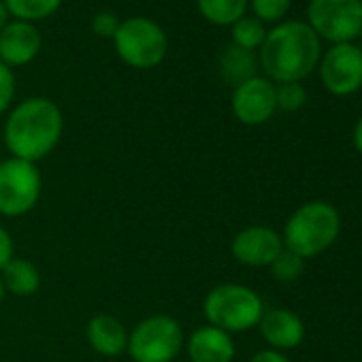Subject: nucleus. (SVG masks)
<instances>
[{
  "label": "nucleus",
  "instance_id": "nucleus-1",
  "mask_svg": "<svg viewBox=\"0 0 362 362\" xmlns=\"http://www.w3.org/2000/svg\"><path fill=\"white\" fill-rule=\"evenodd\" d=\"M62 132L60 107L45 96H30L11 109L5 122V145L11 158L37 164L58 147Z\"/></svg>",
  "mask_w": 362,
  "mask_h": 362
},
{
  "label": "nucleus",
  "instance_id": "nucleus-2",
  "mask_svg": "<svg viewBox=\"0 0 362 362\" xmlns=\"http://www.w3.org/2000/svg\"><path fill=\"white\" fill-rule=\"evenodd\" d=\"M322 58V41L305 22H281L267 33L258 64L273 83L303 81Z\"/></svg>",
  "mask_w": 362,
  "mask_h": 362
},
{
  "label": "nucleus",
  "instance_id": "nucleus-3",
  "mask_svg": "<svg viewBox=\"0 0 362 362\" xmlns=\"http://www.w3.org/2000/svg\"><path fill=\"white\" fill-rule=\"evenodd\" d=\"M341 233V216L326 201L303 203L284 226V247L303 260L326 252Z\"/></svg>",
  "mask_w": 362,
  "mask_h": 362
},
{
  "label": "nucleus",
  "instance_id": "nucleus-4",
  "mask_svg": "<svg viewBox=\"0 0 362 362\" xmlns=\"http://www.w3.org/2000/svg\"><path fill=\"white\" fill-rule=\"evenodd\" d=\"M203 313L209 326L226 330L228 334L247 332L260 324L264 303L258 292L247 286L220 284L207 292L203 300Z\"/></svg>",
  "mask_w": 362,
  "mask_h": 362
},
{
  "label": "nucleus",
  "instance_id": "nucleus-5",
  "mask_svg": "<svg viewBox=\"0 0 362 362\" xmlns=\"http://www.w3.org/2000/svg\"><path fill=\"white\" fill-rule=\"evenodd\" d=\"M111 41L119 60L139 71L156 69L168 54L166 33L149 18H128L119 22V28Z\"/></svg>",
  "mask_w": 362,
  "mask_h": 362
},
{
  "label": "nucleus",
  "instance_id": "nucleus-6",
  "mask_svg": "<svg viewBox=\"0 0 362 362\" xmlns=\"http://www.w3.org/2000/svg\"><path fill=\"white\" fill-rule=\"evenodd\" d=\"M186 343L181 324L164 313L141 320L128 332V356L134 362H173Z\"/></svg>",
  "mask_w": 362,
  "mask_h": 362
},
{
  "label": "nucleus",
  "instance_id": "nucleus-7",
  "mask_svg": "<svg viewBox=\"0 0 362 362\" xmlns=\"http://www.w3.org/2000/svg\"><path fill=\"white\" fill-rule=\"evenodd\" d=\"M43 179L35 162L20 158L0 160V216L22 218L30 214L41 199Z\"/></svg>",
  "mask_w": 362,
  "mask_h": 362
},
{
  "label": "nucleus",
  "instance_id": "nucleus-8",
  "mask_svg": "<svg viewBox=\"0 0 362 362\" xmlns=\"http://www.w3.org/2000/svg\"><path fill=\"white\" fill-rule=\"evenodd\" d=\"M307 18L320 41L351 43L362 35V0H311Z\"/></svg>",
  "mask_w": 362,
  "mask_h": 362
},
{
  "label": "nucleus",
  "instance_id": "nucleus-9",
  "mask_svg": "<svg viewBox=\"0 0 362 362\" xmlns=\"http://www.w3.org/2000/svg\"><path fill=\"white\" fill-rule=\"evenodd\" d=\"M320 79L334 96H349L362 88V52L354 43L332 45L320 58Z\"/></svg>",
  "mask_w": 362,
  "mask_h": 362
},
{
  "label": "nucleus",
  "instance_id": "nucleus-10",
  "mask_svg": "<svg viewBox=\"0 0 362 362\" xmlns=\"http://www.w3.org/2000/svg\"><path fill=\"white\" fill-rule=\"evenodd\" d=\"M233 115L245 126H262L277 111L275 83L267 77H252L233 90Z\"/></svg>",
  "mask_w": 362,
  "mask_h": 362
},
{
  "label": "nucleus",
  "instance_id": "nucleus-11",
  "mask_svg": "<svg viewBox=\"0 0 362 362\" xmlns=\"http://www.w3.org/2000/svg\"><path fill=\"white\" fill-rule=\"evenodd\" d=\"M233 258L245 267H271L284 252V239L269 226H247L239 230L230 243Z\"/></svg>",
  "mask_w": 362,
  "mask_h": 362
},
{
  "label": "nucleus",
  "instance_id": "nucleus-12",
  "mask_svg": "<svg viewBox=\"0 0 362 362\" xmlns=\"http://www.w3.org/2000/svg\"><path fill=\"white\" fill-rule=\"evenodd\" d=\"M43 45V37L39 28L30 22L11 20L0 30V62L9 69L30 64Z\"/></svg>",
  "mask_w": 362,
  "mask_h": 362
},
{
  "label": "nucleus",
  "instance_id": "nucleus-13",
  "mask_svg": "<svg viewBox=\"0 0 362 362\" xmlns=\"http://www.w3.org/2000/svg\"><path fill=\"white\" fill-rule=\"evenodd\" d=\"M258 328H260L262 339L271 345V349H277V351L294 349L305 339V324L300 315L284 307L264 309Z\"/></svg>",
  "mask_w": 362,
  "mask_h": 362
},
{
  "label": "nucleus",
  "instance_id": "nucleus-14",
  "mask_svg": "<svg viewBox=\"0 0 362 362\" xmlns=\"http://www.w3.org/2000/svg\"><path fill=\"white\" fill-rule=\"evenodd\" d=\"M186 347L190 362H233L237 354L233 334L216 326L197 328L190 334Z\"/></svg>",
  "mask_w": 362,
  "mask_h": 362
},
{
  "label": "nucleus",
  "instance_id": "nucleus-15",
  "mask_svg": "<svg viewBox=\"0 0 362 362\" xmlns=\"http://www.w3.org/2000/svg\"><path fill=\"white\" fill-rule=\"evenodd\" d=\"M86 337L90 347L105 358L122 356L128 347V330L115 315L109 313L94 315L86 326Z\"/></svg>",
  "mask_w": 362,
  "mask_h": 362
},
{
  "label": "nucleus",
  "instance_id": "nucleus-16",
  "mask_svg": "<svg viewBox=\"0 0 362 362\" xmlns=\"http://www.w3.org/2000/svg\"><path fill=\"white\" fill-rule=\"evenodd\" d=\"M0 279L9 294L13 296H33L41 288V273L35 262L26 258H13L3 271H0Z\"/></svg>",
  "mask_w": 362,
  "mask_h": 362
},
{
  "label": "nucleus",
  "instance_id": "nucleus-17",
  "mask_svg": "<svg viewBox=\"0 0 362 362\" xmlns=\"http://www.w3.org/2000/svg\"><path fill=\"white\" fill-rule=\"evenodd\" d=\"M258 58L254 52L241 49L237 45H228L222 56H220V75L226 83H230L233 88L245 83L247 79L258 75Z\"/></svg>",
  "mask_w": 362,
  "mask_h": 362
},
{
  "label": "nucleus",
  "instance_id": "nucleus-18",
  "mask_svg": "<svg viewBox=\"0 0 362 362\" xmlns=\"http://www.w3.org/2000/svg\"><path fill=\"white\" fill-rule=\"evenodd\" d=\"M250 0H197L199 13L214 26H233L245 16Z\"/></svg>",
  "mask_w": 362,
  "mask_h": 362
},
{
  "label": "nucleus",
  "instance_id": "nucleus-19",
  "mask_svg": "<svg viewBox=\"0 0 362 362\" xmlns=\"http://www.w3.org/2000/svg\"><path fill=\"white\" fill-rule=\"evenodd\" d=\"M3 3L13 20L35 24L52 18L60 9L62 0H3Z\"/></svg>",
  "mask_w": 362,
  "mask_h": 362
},
{
  "label": "nucleus",
  "instance_id": "nucleus-20",
  "mask_svg": "<svg viewBox=\"0 0 362 362\" xmlns=\"http://www.w3.org/2000/svg\"><path fill=\"white\" fill-rule=\"evenodd\" d=\"M230 37H233V45L247 49V52H256L262 47V43L267 39V28L258 18L243 16L241 20H237L230 26Z\"/></svg>",
  "mask_w": 362,
  "mask_h": 362
},
{
  "label": "nucleus",
  "instance_id": "nucleus-21",
  "mask_svg": "<svg viewBox=\"0 0 362 362\" xmlns=\"http://www.w3.org/2000/svg\"><path fill=\"white\" fill-rule=\"evenodd\" d=\"M269 269H271V273H273V277H275L277 281L290 284V281H296V279L303 275V271H305V260H303L300 256H296V254H292V252H288V250L284 247V252L275 258V262H273Z\"/></svg>",
  "mask_w": 362,
  "mask_h": 362
},
{
  "label": "nucleus",
  "instance_id": "nucleus-22",
  "mask_svg": "<svg viewBox=\"0 0 362 362\" xmlns=\"http://www.w3.org/2000/svg\"><path fill=\"white\" fill-rule=\"evenodd\" d=\"M275 98H277V109L286 113H294L305 107L307 103V90L303 88L300 81H290V83H277L275 86Z\"/></svg>",
  "mask_w": 362,
  "mask_h": 362
},
{
  "label": "nucleus",
  "instance_id": "nucleus-23",
  "mask_svg": "<svg viewBox=\"0 0 362 362\" xmlns=\"http://www.w3.org/2000/svg\"><path fill=\"white\" fill-rule=\"evenodd\" d=\"M250 7L254 11V18L267 24L284 20V16L292 7V0H250Z\"/></svg>",
  "mask_w": 362,
  "mask_h": 362
},
{
  "label": "nucleus",
  "instance_id": "nucleus-24",
  "mask_svg": "<svg viewBox=\"0 0 362 362\" xmlns=\"http://www.w3.org/2000/svg\"><path fill=\"white\" fill-rule=\"evenodd\" d=\"M16 98V75L13 69L0 62V115L7 113Z\"/></svg>",
  "mask_w": 362,
  "mask_h": 362
},
{
  "label": "nucleus",
  "instance_id": "nucleus-25",
  "mask_svg": "<svg viewBox=\"0 0 362 362\" xmlns=\"http://www.w3.org/2000/svg\"><path fill=\"white\" fill-rule=\"evenodd\" d=\"M119 18L113 13V11H98L94 18H92V30L96 37H103V39H113L117 28H119Z\"/></svg>",
  "mask_w": 362,
  "mask_h": 362
},
{
  "label": "nucleus",
  "instance_id": "nucleus-26",
  "mask_svg": "<svg viewBox=\"0 0 362 362\" xmlns=\"http://www.w3.org/2000/svg\"><path fill=\"white\" fill-rule=\"evenodd\" d=\"M16 258V243L13 237L5 226H0V271H3Z\"/></svg>",
  "mask_w": 362,
  "mask_h": 362
},
{
  "label": "nucleus",
  "instance_id": "nucleus-27",
  "mask_svg": "<svg viewBox=\"0 0 362 362\" xmlns=\"http://www.w3.org/2000/svg\"><path fill=\"white\" fill-rule=\"evenodd\" d=\"M250 362H290V360H288V356L284 351H277V349L269 347V349H262V351L254 354Z\"/></svg>",
  "mask_w": 362,
  "mask_h": 362
},
{
  "label": "nucleus",
  "instance_id": "nucleus-28",
  "mask_svg": "<svg viewBox=\"0 0 362 362\" xmlns=\"http://www.w3.org/2000/svg\"><path fill=\"white\" fill-rule=\"evenodd\" d=\"M354 147H356L358 153L362 156V115H360V119H358L356 126H354Z\"/></svg>",
  "mask_w": 362,
  "mask_h": 362
},
{
  "label": "nucleus",
  "instance_id": "nucleus-29",
  "mask_svg": "<svg viewBox=\"0 0 362 362\" xmlns=\"http://www.w3.org/2000/svg\"><path fill=\"white\" fill-rule=\"evenodd\" d=\"M9 11H7V7H5V3H3V0H0V30H3L7 24H9Z\"/></svg>",
  "mask_w": 362,
  "mask_h": 362
},
{
  "label": "nucleus",
  "instance_id": "nucleus-30",
  "mask_svg": "<svg viewBox=\"0 0 362 362\" xmlns=\"http://www.w3.org/2000/svg\"><path fill=\"white\" fill-rule=\"evenodd\" d=\"M5 296H7V290H5V286H3V279H0V305H3Z\"/></svg>",
  "mask_w": 362,
  "mask_h": 362
},
{
  "label": "nucleus",
  "instance_id": "nucleus-31",
  "mask_svg": "<svg viewBox=\"0 0 362 362\" xmlns=\"http://www.w3.org/2000/svg\"><path fill=\"white\" fill-rule=\"evenodd\" d=\"M358 47H360V52H362V35H360V45H358Z\"/></svg>",
  "mask_w": 362,
  "mask_h": 362
}]
</instances>
